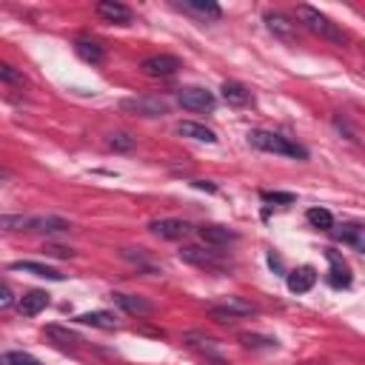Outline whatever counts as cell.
Returning <instances> with one entry per match:
<instances>
[{"mask_svg":"<svg viewBox=\"0 0 365 365\" xmlns=\"http://www.w3.org/2000/svg\"><path fill=\"white\" fill-rule=\"evenodd\" d=\"M248 143H251L254 148H259V151H271V154H282V157H294V160H308V151H305L302 145L291 143L288 137H282V134H277V131H262V128H257V131L248 134Z\"/></svg>","mask_w":365,"mask_h":365,"instance_id":"cell-1","label":"cell"},{"mask_svg":"<svg viewBox=\"0 0 365 365\" xmlns=\"http://www.w3.org/2000/svg\"><path fill=\"white\" fill-rule=\"evenodd\" d=\"M297 20L308 29V31H314V34H319L322 40H328V43H334V46H342L345 43V34L339 31V26L336 23H331L319 9H314V6H297Z\"/></svg>","mask_w":365,"mask_h":365,"instance_id":"cell-2","label":"cell"},{"mask_svg":"<svg viewBox=\"0 0 365 365\" xmlns=\"http://www.w3.org/2000/svg\"><path fill=\"white\" fill-rule=\"evenodd\" d=\"M177 100H180V106L188 108V111H211V108L217 106V97H214L208 88H200V86L180 88Z\"/></svg>","mask_w":365,"mask_h":365,"instance_id":"cell-3","label":"cell"},{"mask_svg":"<svg viewBox=\"0 0 365 365\" xmlns=\"http://www.w3.org/2000/svg\"><path fill=\"white\" fill-rule=\"evenodd\" d=\"M254 314H257V308H254L251 302L240 299V297H228L222 305H214V308H211V317H214L217 322H234V319H240V317H254Z\"/></svg>","mask_w":365,"mask_h":365,"instance_id":"cell-4","label":"cell"},{"mask_svg":"<svg viewBox=\"0 0 365 365\" xmlns=\"http://www.w3.org/2000/svg\"><path fill=\"white\" fill-rule=\"evenodd\" d=\"M140 68H143L148 77H174V74L182 68V63H180L174 54H151V57H145V60L140 63Z\"/></svg>","mask_w":365,"mask_h":365,"instance_id":"cell-5","label":"cell"},{"mask_svg":"<svg viewBox=\"0 0 365 365\" xmlns=\"http://www.w3.org/2000/svg\"><path fill=\"white\" fill-rule=\"evenodd\" d=\"M120 106L125 111L140 114V117H163V114H168V103L160 100V97H128Z\"/></svg>","mask_w":365,"mask_h":365,"instance_id":"cell-6","label":"cell"},{"mask_svg":"<svg viewBox=\"0 0 365 365\" xmlns=\"http://www.w3.org/2000/svg\"><path fill=\"white\" fill-rule=\"evenodd\" d=\"M180 259H185V262H191L197 268H208V271H222L225 268V262L214 251H205V248H197V245L180 248Z\"/></svg>","mask_w":365,"mask_h":365,"instance_id":"cell-7","label":"cell"},{"mask_svg":"<svg viewBox=\"0 0 365 365\" xmlns=\"http://www.w3.org/2000/svg\"><path fill=\"white\" fill-rule=\"evenodd\" d=\"M325 259H328V265H331V271H328L331 288H348V285H351V268H348V262H345L334 248H325Z\"/></svg>","mask_w":365,"mask_h":365,"instance_id":"cell-8","label":"cell"},{"mask_svg":"<svg viewBox=\"0 0 365 365\" xmlns=\"http://www.w3.org/2000/svg\"><path fill=\"white\" fill-rule=\"evenodd\" d=\"M97 14L106 20V23H117V26H131V20H134V14H131V9L128 6H123V3H117V0H100L97 6Z\"/></svg>","mask_w":365,"mask_h":365,"instance_id":"cell-9","label":"cell"},{"mask_svg":"<svg viewBox=\"0 0 365 365\" xmlns=\"http://www.w3.org/2000/svg\"><path fill=\"white\" fill-rule=\"evenodd\" d=\"M148 231L163 240H182L191 234V225L182 220H154V222H148Z\"/></svg>","mask_w":365,"mask_h":365,"instance_id":"cell-10","label":"cell"},{"mask_svg":"<svg viewBox=\"0 0 365 365\" xmlns=\"http://www.w3.org/2000/svg\"><path fill=\"white\" fill-rule=\"evenodd\" d=\"M265 26L279 40H294L297 37V23H291V17H285L279 11H265Z\"/></svg>","mask_w":365,"mask_h":365,"instance_id":"cell-11","label":"cell"},{"mask_svg":"<svg viewBox=\"0 0 365 365\" xmlns=\"http://www.w3.org/2000/svg\"><path fill=\"white\" fill-rule=\"evenodd\" d=\"M285 282H288V291H294V294H305V291L314 288V282H317V271H314L311 265H299V268H294V271L285 277Z\"/></svg>","mask_w":365,"mask_h":365,"instance_id":"cell-12","label":"cell"},{"mask_svg":"<svg viewBox=\"0 0 365 365\" xmlns=\"http://www.w3.org/2000/svg\"><path fill=\"white\" fill-rule=\"evenodd\" d=\"M71 228V222L68 220H63V217H29V231H34V234H63V231H68Z\"/></svg>","mask_w":365,"mask_h":365,"instance_id":"cell-13","label":"cell"},{"mask_svg":"<svg viewBox=\"0 0 365 365\" xmlns=\"http://www.w3.org/2000/svg\"><path fill=\"white\" fill-rule=\"evenodd\" d=\"M177 6L182 11H191V14H200L205 20H220L222 17V9L214 3V0H177Z\"/></svg>","mask_w":365,"mask_h":365,"instance_id":"cell-14","label":"cell"},{"mask_svg":"<svg viewBox=\"0 0 365 365\" xmlns=\"http://www.w3.org/2000/svg\"><path fill=\"white\" fill-rule=\"evenodd\" d=\"M334 237H336L339 242H348V245H354L356 251H362V254H365V225H359V222L339 225V228L334 231Z\"/></svg>","mask_w":365,"mask_h":365,"instance_id":"cell-15","label":"cell"},{"mask_svg":"<svg viewBox=\"0 0 365 365\" xmlns=\"http://www.w3.org/2000/svg\"><path fill=\"white\" fill-rule=\"evenodd\" d=\"M197 234L208 245H228V242L237 240V234L231 228H225V225H202V228H197Z\"/></svg>","mask_w":365,"mask_h":365,"instance_id":"cell-16","label":"cell"},{"mask_svg":"<svg viewBox=\"0 0 365 365\" xmlns=\"http://www.w3.org/2000/svg\"><path fill=\"white\" fill-rule=\"evenodd\" d=\"M9 271H26V274H34V277H43V279H54V282H60V279H63V274H60V271H54L51 265H43V262H31V259H20V262H11V265H9Z\"/></svg>","mask_w":365,"mask_h":365,"instance_id":"cell-17","label":"cell"},{"mask_svg":"<svg viewBox=\"0 0 365 365\" xmlns=\"http://www.w3.org/2000/svg\"><path fill=\"white\" fill-rule=\"evenodd\" d=\"M111 299H114L125 314H137V317H143V314H151V311H154V305H151L148 299H143V297H131V294H111Z\"/></svg>","mask_w":365,"mask_h":365,"instance_id":"cell-18","label":"cell"},{"mask_svg":"<svg viewBox=\"0 0 365 365\" xmlns=\"http://www.w3.org/2000/svg\"><path fill=\"white\" fill-rule=\"evenodd\" d=\"M46 305H48V294H46V291H29V294L20 297V302H17V308H20L23 317H37Z\"/></svg>","mask_w":365,"mask_h":365,"instance_id":"cell-19","label":"cell"},{"mask_svg":"<svg viewBox=\"0 0 365 365\" xmlns=\"http://www.w3.org/2000/svg\"><path fill=\"white\" fill-rule=\"evenodd\" d=\"M177 131H180L182 137H191V140H200V143H217V134H214L211 128H205L202 123H191V120H185V123L177 125Z\"/></svg>","mask_w":365,"mask_h":365,"instance_id":"cell-20","label":"cell"},{"mask_svg":"<svg viewBox=\"0 0 365 365\" xmlns=\"http://www.w3.org/2000/svg\"><path fill=\"white\" fill-rule=\"evenodd\" d=\"M74 51H77L86 63H94V66L106 60L103 46H100V43H94V40H77V43H74Z\"/></svg>","mask_w":365,"mask_h":365,"instance_id":"cell-21","label":"cell"},{"mask_svg":"<svg viewBox=\"0 0 365 365\" xmlns=\"http://www.w3.org/2000/svg\"><path fill=\"white\" fill-rule=\"evenodd\" d=\"M77 322L91 325V328H106V331L117 328V319H114V314H108V311H88V314H80Z\"/></svg>","mask_w":365,"mask_h":365,"instance_id":"cell-22","label":"cell"},{"mask_svg":"<svg viewBox=\"0 0 365 365\" xmlns=\"http://www.w3.org/2000/svg\"><path fill=\"white\" fill-rule=\"evenodd\" d=\"M46 336H48L54 345H60V348H74V345L80 342V336H77L74 331L63 328V325H46Z\"/></svg>","mask_w":365,"mask_h":365,"instance_id":"cell-23","label":"cell"},{"mask_svg":"<svg viewBox=\"0 0 365 365\" xmlns=\"http://www.w3.org/2000/svg\"><path fill=\"white\" fill-rule=\"evenodd\" d=\"M222 97H225V103H231V106H245V103L251 100V91H248L242 83H222Z\"/></svg>","mask_w":365,"mask_h":365,"instance_id":"cell-24","label":"cell"},{"mask_svg":"<svg viewBox=\"0 0 365 365\" xmlns=\"http://www.w3.org/2000/svg\"><path fill=\"white\" fill-rule=\"evenodd\" d=\"M305 220H308L314 228H322V231H331V228H334V214H331L328 208H319V205L308 208Z\"/></svg>","mask_w":365,"mask_h":365,"instance_id":"cell-25","label":"cell"},{"mask_svg":"<svg viewBox=\"0 0 365 365\" xmlns=\"http://www.w3.org/2000/svg\"><path fill=\"white\" fill-rule=\"evenodd\" d=\"M108 148H114V151H131L134 145H137V140L128 134V131H114V134H108Z\"/></svg>","mask_w":365,"mask_h":365,"instance_id":"cell-26","label":"cell"},{"mask_svg":"<svg viewBox=\"0 0 365 365\" xmlns=\"http://www.w3.org/2000/svg\"><path fill=\"white\" fill-rule=\"evenodd\" d=\"M0 365H43V362L34 359L31 354H23V351H6L0 356Z\"/></svg>","mask_w":365,"mask_h":365,"instance_id":"cell-27","label":"cell"},{"mask_svg":"<svg viewBox=\"0 0 365 365\" xmlns=\"http://www.w3.org/2000/svg\"><path fill=\"white\" fill-rule=\"evenodd\" d=\"M0 228L3 231H29V217H23V214H3L0 217Z\"/></svg>","mask_w":365,"mask_h":365,"instance_id":"cell-28","label":"cell"},{"mask_svg":"<svg viewBox=\"0 0 365 365\" xmlns=\"http://www.w3.org/2000/svg\"><path fill=\"white\" fill-rule=\"evenodd\" d=\"M245 348H277V339H268V336H257V334H242L240 336Z\"/></svg>","mask_w":365,"mask_h":365,"instance_id":"cell-29","label":"cell"},{"mask_svg":"<svg viewBox=\"0 0 365 365\" xmlns=\"http://www.w3.org/2000/svg\"><path fill=\"white\" fill-rule=\"evenodd\" d=\"M0 77H3V83H20V86L26 83V77L11 66H0Z\"/></svg>","mask_w":365,"mask_h":365,"instance_id":"cell-30","label":"cell"},{"mask_svg":"<svg viewBox=\"0 0 365 365\" xmlns=\"http://www.w3.org/2000/svg\"><path fill=\"white\" fill-rule=\"evenodd\" d=\"M188 339H194L191 345H194V348H200V351H205L208 356H220V351H217V348L211 345V339H202V336H197V334H191Z\"/></svg>","mask_w":365,"mask_h":365,"instance_id":"cell-31","label":"cell"},{"mask_svg":"<svg viewBox=\"0 0 365 365\" xmlns=\"http://www.w3.org/2000/svg\"><path fill=\"white\" fill-rule=\"evenodd\" d=\"M265 202H282V205H291L297 197L294 194H282V191H274V194H262Z\"/></svg>","mask_w":365,"mask_h":365,"instance_id":"cell-32","label":"cell"},{"mask_svg":"<svg viewBox=\"0 0 365 365\" xmlns=\"http://www.w3.org/2000/svg\"><path fill=\"white\" fill-rule=\"evenodd\" d=\"M43 251H46V254H51V257H71V254H74L71 248H63V245H46Z\"/></svg>","mask_w":365,"mask_h":365,"instance_id":"cell-33","label":"cell"},{"mask_svg":"<svg viewBox=\"0 0 365 365\" xmlns=\"http://www.w3.org/2000/svg\"><path fill=\"white\" fill-rule=\"evenodd\" d=\"M11 302H14V299H11V288L3 285V288H0V308H11Z\"/></svg>","mask_w":365,"mask_h":365,"instance_id":"cell-34","label":"cell"},{"mask_svg":"<svg viewBox=\"0 0 365 365\" xmlns=\"http://www.w3.org/2000/svg\"><path fill=\"white\" fill-rule=\"evenodd\" d=\"M194 185H197V188H205V191H217V185H211V182H205V180H194Z\"/></svg>","mask_w":365,"mask_h":365,"instance_id":"cell-35","label":"cell"}]
</instances>
